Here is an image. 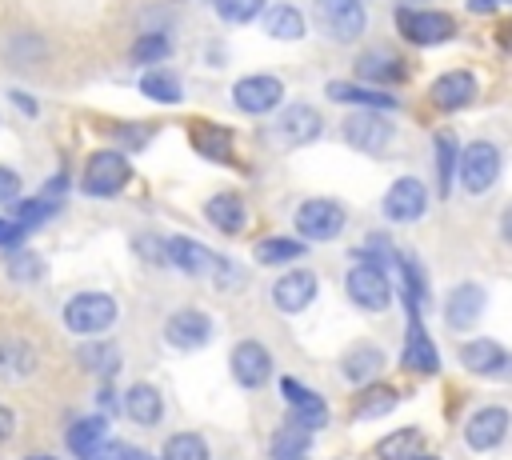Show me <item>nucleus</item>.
<instances>
[{"label":"nucleus","mask_w":512,"mask_h":460,"mask_svg":"<svg viewBox=\"0 0 512 460\" xmlns=\"http://www.w3.org/2000/svg\"><path fill=\"white\" fill-rule=\"evenodd\" d=\"M344 288H348V300L356 308H364V312H384L388 300H392V276H388V268L376 264V260H368V256H360L348 268Z\"/></svg>","instance_id":"f257e3e1"},{"label":"nucleus","mask_w":512,"mask_h":460,"mask_svg":"<svg viewBox=\"0 0 512 460\" xmlns=\"http://www.w3.org/2000/svg\"><path fill=\"white\" fill-rule=\"evenodd\" d=\"M64 324L76 336H96L116 324V300L108 292H80L64 304Z\"/></svg>","instance_id":"f03ea898"},{"label":"nucleus","mask_w":512,"mask_h":460,"mask_svg":"<svg viewBox=\"0 0 512 460\" xmlns=\"http://www.w3.org/2000/svg\"><path fill=\"white\" fill-rule=\"evenodd\" d=\"M132 168L124 160V152L116 148H100L88 156V168H84V192L88 196H116L124 184H128Z\"/></svg>","instance_id":"7ed1b4c3"},{"label":"nucleus","mask_w":512,"mask_h":460,"mask_svg":"<svg viewBox=\"0 0 512 460\" xmlns=\"http://www.w3.org/2000/svg\"><path fill=\"white\" fill-rule=\"evenodd\" d=\"M344 228V208L336 200H324V196H312L296 208V232L312 244H324L332 236H340Z\"/></svg>","instance_id":"20e7f679"},{"label":"nucleus","mask_w":512,"mask_h":460,"mask_svg":"<svg viewBox=\"0 0 512 460\" xmlns=\"http://www.w3.org/2000/svg\"><path fill=\"white\" fill-rule=\"evenodd\" d=\"M396 24H400V36L412 40V44H444L456 36V20L448 12H428V8H400L396 12Z\"/></svg>","instance_id":"39448f33"},{"label":"nucleus","mask_w":512,"mask_h":460,"mask_svg":"<svg viewBox=\"0 0 512 460\" xmlns=\"http://www.w3.org/2000/svg\"><path fill=\"white\" fill-rule=\"evenodd\" d=\"M496 176H500V152H496V144L472 140V144L460 152V184H464L472 196H480V192H488V188L496 184Z\"/></svg>","instance_id":"423d86ee"},{"label":"nucleus","mask_w":512,"mask_h":460,"mask_svg":"<svg viewBox=\"0 0 512 460\" xmlns=\"http://www.w3.org/2000/svg\"><path fill=\"white\" fill-rule=\"evenodd\" d=\"M320 112L312 108V104H288L284 112H280V120L272 124V136H276V144H288V148H304V144H312L316 136H320Z\"/></svg>","instance_id":"0eeeda50"},{"label":"nucleus","mask_w":512,"mask_h":460,"mask_svg":"<svg viewBox=\"0 0 512 460\" xmlns=\"http://www.w3.org/2000/svg\"><path fill=\"white\" fill-rule=\"evenodd\" d=\"M280 392H284V400H288V408H292V424H296V428L316 432V428L328 424V404H324V396L308 392V388H304L300 380H292V376H280Z\"/></svg>","instance_id":"6e6552de"},{"label":"nucleus","mask_w":512,"mask_h":460,"mask_svg":"<svg viewBox=\"0 0 512 460\" xmlns=\"http://www.w3.org/2000/svg\"><path fill=\"white\" fill-rule=\"evenodd\" d=\"M508 424H512L508 408H500V404L476 408V412H472V420L464 424V440H468V448H472V452H492V448L508 436Z\"/></svg>","instance_id":"1a4fd4ad"},{"label":"nucleus","mask_w":512,"mask_h":460,"mask_svg":"<svg viewBox=\"0 0 512 460\" xmlns=\"http://www.w3.org/2000/svg\"><path fill=\"white\" fill-rule=\"evenodd\" d=\"M280 96H284V84L276 80V76H244V80H236V88H232V100H236V108L240 112H248V116H264V112H272L276 104H280Z\"/></svg>","instance_id":"9d476101"},{"label":"nucleus","mask_w":512,"mask_h":460,"mask_svg":"<svg viewBox=\"0 0 512 460\" xmlns=\"http://www.w3.org/2000/svg\"><path fill=\"white\" fill-rule=\"evenodd\" d=\"M428 208V188L416 180V176H400L388 196H384V216L396 220V224H408V220H420Z\"/></svg>","instance_id":"9b49d317"},{"label":"nucleus","mask_w":512,"mask_h":460,"mask_svg":"<svg viewBox=\"0 0 512 460\" xmlns=\"http://www.w3.org/2000/svg\"><path fill=\"white\" fill-rule=\"evenodd\" d=\"M232 376L240 388H260L272 376V356L260 340H240L232 348Z\"/></svg>","instance_id":"f8f14e48"},{"label":"nucleus","mask_w":512,"mask_h":460,"mask_svg":"<svg viewBox=\"0 0 512 460\" xmlns=\"http://www.w3.org/2000/svg\"><path fill=\"white\" fill-rule=\"evenodd\" d=\"M400 364L408 372H416V376H436V368H440V356H436V348H432V340H428V332L420 324V312H408V332H404Z\"/></svg>","instance_id":"ddd939ff"},{"label":"nucleus","mask_w":512,"mask_h":460,"mask_svg":"<svg viewBox=\"0 0 512 460\" xmlns=\"http://www.w3.org/2000/svg\"><path fill=\"white\" fill-rule=\"evenodd\" d=\"M208 336H212V320L200 308H180L164 324V340L172 348H200V344H208Z\"/></svg>","instance_id":"4468645a"},{"label":"nucleus","mask_w":512,"mask_h":460,"mask_svg":"<svg viewBox=\"0 0 512 460\" xmlns=\"http://www.w3.org/2000/svg\"><path fill=\"white\" fill-rule=\"evenodd\" d=\"M312 300H316V276H312V272H304V268L284 272V276L272 284V304H276L280 312H288V316L304 312Z\"/></svg>","instance_id":"2eb2a0df"},{"label":"nucleus","mask_w":512,"mask_h":460,"mask_svg":"<svg viewBox=\"0 0 512 460\" xmlns=\"http://www.w3.org/2000/svg\"><path fill=\"white\" fill-rule=\"evenodd\" d=\"M344 140L356 152H380L392 140V124L376 112H356L352 120H344Z\"/></svg>","instance_id":"dca6fc26"},{"label":"nucleus","mask_w":512,"mask_h":460,"mask_svg":"<svg viewBox=\"0 0 512 460\" xmlns=\"http://www.w3.org/2000/svg\"><path fill=\"white\" fill-rule=\"evenodd\" d=\"M168 264H176L184 276H208L220 268V256H212L200 240L192 236H172L168 240Z\"/></svg>","instance_id":"f3484780"},{"label":"nucleus","mask_w":512,"mask_h":460,"mask_svg":"<svg viewBox=\"0 0 512 460\" xmlns=\"http://www.w3.org/2000/svg\"><path fill=\"white\" fill-rule=\"evenodd\" d=\"M480 312H484V288H480V284H456V288L448 292V300H444V320H448V328H456V332L472 328V324L480 320Z\"/></svg>","instance_id":"a211bd4d"},{"label":"nucleus","mask_w":512,"mask_h":460,"mask_svg":"<svg viewBox=\"0 0 512 460\" xmlns=\"http://www.w3.org/2000/svg\"><path fill=\"white\" fill-rule=\"evenodd\" d=\"M460 364L472 376H496V380H500V372H512V360L504 356V348L496 340H468V344H460Z\"/></svg>","instance_id":"6ab92c4d"},{"label":"nucleus","mask_w":512,"mask_h":460,"mask_svg":"<svg viewBox=\"0 0 512 460\" xmlns=\"http://www.w3.org/2000/svg\"><path fill=\"white\" fill-rule=\"evenodd\" d=\"M320 16L336 40H356L364 32V8L360 0H320Z\"/></svg>","instance_id":"aec40b11"},{"label":"nucleus","mask_w":512,"mask_h":460,"mask_svg":"<svg viewBox=\"0 0 512 460\" xmlns=\"http://www.w3.org/2000/svg\"><path fill=\"white\" fill-rule=\"evenodd\" d=\"M204 216H208V224H212L216 232H224V236H236V232H244V224H248V208H244V200H240L236 192H216V196L204 204Z\"/></svg>","instance_id":"412c9836"},{"label":"nucleus","mask_w":512,"mask_h":460,"mask_svg":"<svg viewBox=\"0 0 512 460\" xmlns=\"http://www.w3.org/2000/svg\"><path fill=\"white\" fill-rule=\"evenodd\" d=\"M380 368H384V352L376 348V344H352L348 352H344V360H340V372H344V380L348 384H372L376 376H380Z\"/></svg>","instance_id":"4be33fe9"},{"label":"nucleus","mask_w":512,"mask_h":460,"mask_svg":"<svg viewBox=\"0 0 512 460\" xmlns=\"http://www.w3.org/2000/svg\"><path fill=\"white\" fill-rule=\"evenodd\" d=\"M472 96H476V76H472V72H444V76H436V84H432V104L444 108V112L464 108Z\"/></svg>","instance_id":"5701e85b"},{"label":"nucleus","mask_w":512,"mask_h":460,"mask_svg":"<svg viewBox=\"0 0 512 460\" xmlns=\"http://www.w3.org/2000/svg\"><path fill=\"white\" fill-rule=\"evenodd\" d=\"M124 412H128L132 424L152 428V424H160V416H164V400H160V392H156L152 384H132V388L124 392Z\"/></svg>","instance_id":"b1692460"},{"label":"nucleus","mask_w":512,"mask_h":460,"mask_svg":"<svg viewBox=\"0 0 512 460\" xmlns=\"http://www.w3.org/2000/svg\"><path fill=\"white\" fill-rule=\"evenodd\" d=\"M328 96L336 104H364V108H380V112H392L400 100L384 88H360V84H344V80H332L328 84Z\"/></svg>","instance_id":"393cba45"},{"label":"nucleus","mask_w":512,"mask_h":460,"mask_svg":"<svg viewBox=\"0 0 512 460\" xmlns=\"http://www.w3.org/2000/svg\"><path fill=\"white\" fill-rule=\"evenodd\" d=\"M356 76L360 80H372V84H380V88H388V84H396L400 76H404V64H400V56L396 52H364L360 56V64H356Z\"/></svg>","instance_id":"a878e982"},{"label":"nucleus","mask_w":512,"mask_h":460,"mask_svg":"<svg viewBox=\"0 0 512 460\" xmlns=\"http://www.w3.org/2000/svg\"><path fill=\"white\" fill-rule=\"evenodd\" d=\"M192 144H196V152L208 156V160H232V132L220 128V124L196 120V124H192Z\"/></svg>","instance_id":"bb28decb"},{"label":"nucleus","mask_w":512,"mask_h":460,"mask_svg":"<svg viewBox=\"0 0 512 460\" xmlns=\"http://www.w3.org/2000/svg\"><path fill=\"white\" fill-rule=\"evenodd\" d=\"M36 368V352L28 340H0V380H24Z\"/></svg>","instance_id":"cd10ccee"},{"label":"nucleus","mask_w":512,"mask_h":460,"mask_svg":"<svg viewBox=\"0 0 512 460\" xmlns=\"http://www.w3.org/2000/svg\"><path fill=\"white\" fill-rule=\"evenodd\" d=\"M264 32H268L272 40H300V36L308 32V24H304V12H300V8L276 4V8L264 12Z\"/></svg>","instance_id":"c85d7f7f"},{"label":"nucleus","mask_w":512,"mask_h":460,"mask_svg":"<svg viewBox=\"0 0 512 460\" xmlns=\"http://www.w3.org/2000/svg\"><path fill=\"white\" fill-rule=\"evenodd\" d=\"M396 388H384V384H364V392L356 396V404H352V420H376V416H384V412H392L396 408Z\"/></svg>","instance_id":"c756f323"},{"label":"nucleus","mask_w":512,"mask_h":460,"mask_svg":"<svg viewBox=\"0 0 512 460\" xmlns=\"http://www.w3.org/2000/svg\"><path fill=\"white\" fill-rule=\"evenodd\" d=\"M420 448H424V436H420L416 428H396V432H388V436L376 444V456H380V460H416Z\"/></svg>","instance_id":"7c9ffc66"},{"label":"nucleus","mask_w":512,"mask_h":460,"mask_svg":"<svg viewBox=\"0 0 512 460\" xmlns=\"http://www.w3.org/2000/svg\"><path fill=\"white\" fill-rule=\"evenodd\" d=\"M108 440V420L104 416H88V420H80V424H72L68 428V448L84 460L92 448H100Z\"/></svg>","instance_id":"2f4dec72"},{"label":"nucleus","mask_w":512,"mask_h":460,"mask_svg":"<svg viewBox=\"0 0 512 460\" xmlns=\"http://www.w3.org/2000/svg\"><path fill=\"white\" fill-rule=\"evenodd\" d=\"M304 252H308L304 240H288V236H268V240L256 244V260H260V264H292V260H300Z\"/></svg>","instance_id":"473e14b6"},{"label":"nucleus","mask_w":512,"mask_h":460,"mask_svg":"<svg viewBox=\"0 0 512 460\" xmlns=\"http://www.w3.org/2000/svg\"><path fill=\"white\" fill-rule=\"evenodd\" d=\"M140 92L148 100H156V104H180V96H184V88H180V80L172 72H144L140 76Z\"/></svg>","instance_id":"72a5a7b5"},{"label":"nucleus","mask_w":512,"mask_h":460,"mask_svg":"<svg viewBox=\"0 0 512 460\" xmlns=\"http://www.w3.org/2000/svg\"><path fill=\"white\" fill-rule=\"evenodd\" d=\"M436 176H440V196H448L452 176H456V136L436 132Z\"/></svg>","instance_id":"f704fd0d"},{"label":"nucleus","mask_w":512,"mask_h":460,"mask_svg":"<svg viewBox=\"0 0 512 460\" xmlns=\"http://www.w3.org/2000/svg\"><path fill=\"white\" fill-rule=\"evenodd\" d=\"M308 452V432L304 428H280L276 440H272V460H304Z\"/></svg>","instance_id":"c9c22d12"},{"label":"nucleus","mask_w":512,"mask_h":460,"mask_svg":"<svg viewBox=\"0 0 512 460\" xmlns=\"http://www.w3.org/2000/svg\"><path fill=\"white\" fill-rule=\"evenodd\" d=\"M164 460H208V444L196 432H176L164 444Z\"/></svg>","instance_id":"e433bc0d"},{"label":"nucleus","mask_w":512,"mask_h":460,"mask_svg":"<svg viewBox=\"0 0 512 460\" xmlns=\"http://www.w3.org/2000/svg\"><path fill=\"white\" fill-rule=\"evenodd\" d=\"M80 364L92 368V372H100V376H112L116 364H120V352L112 344H84L80 348Z\"/></svg>","instance_id":"4c0bfd02"},{"label":"nucleus","mask_w":512,"mask_h":460,"mask_svg":"<svg viewBox=\"0 0 512 460\" xmlns=\"http://www.w3.org/2000/svg\"><path fill=\"white\" fill-rule=\"evenodd\" d=\"M8 276H12V280L32 284V280H40V276H44V260H40L36 252H28V248H16V252H12V260H8Z\"/></svg>","instance_id":"58836bf2"},{"label":"nucleus","mask_w":512,"mask_h":460,"mask_svg":"<svg viewBox=\"0 0 512 460\" xmlns=\"http://www.w3.org/2000/svg\"><path fill=\"white\" fill-rule=\"evenodd\" d=\"M164 56H168V36H160V32H148V36H140L132 44V60L136 64H152V60H164Z\"/></svg>","instance_id":"ea45409f"},{"label":"nucleus","mask_w":512,"mask_h":460,"mask_svg":"<svg viewBox=\"0 0 512 460\" xmlns=\"http://www.w3.org/2000/svg\"><path fill=\"white\" fill-rule=\"evenodd\" d=\"M260 8H264V0H216V12L228 24H248V20H256Z\"/></svg>","instance_id":"a19ab883"},{"label":"nucleus","mask_w":512,"mask_h":460,"mask_svg":"<svg viewBox=\"0 0 512 460\" xmlns=\"http://www.w3.org/2000/svg\"><path fill=\"white\" fill-rule=\"evenodd\" d=\"M52 200L48 196H40V200H20L16 204V224H24V228H36V224H44L48 216H52Z\"/></svg>","instance_id":"79ce46f5"},{"label":"nucleus","mask_w":512,"mask_h":460,"mask_svg":"<svg viewBox=\"0 0 512 460\" xmlns=\"http://www.w3.org/2000/svg\"><path fill=\"white\" fill-rule=\"evenodd\" d=\"M84 460H156V456H148V452H140V448H128V444H112V440H104V444L92 448Z\"/></svg>","instance_id":"37998d69"},{"label":"nucleus","mask_w":512,"mask_h":460,"mask_svg":"<svg viewBox=\"0 0 512 460\" xmlns=\"http://www.w3.org/2000/svg\"><path fill=\"white\" fill-rule=\"evenodd\" d=\"M20 200V176L12 168H0V204Z\"/></svg>","instance_id":"c03bdc74"},{"label":"nucleus","mask_w":512,"mask_h":460,"mask_svg":"<svg viewBox=\"0 0 512 460\" xmlns=\"http://www.w3.org/2000/svg\"><path fill=\"white\" fill-rule=\"evenodd\" d=\"M24 224H16V220H0V248H20V240H24Z\"/></svg>","instance_id":"a18cd8bd"},{"label":"nucleus","mask_w":512,"mask_h":460,"mask_svg":"<svg viewBox=\"0 0 512 460\" xmlns=\"http://www.w3.org/2000/svg\"><path fill=\"white\" fill-rule=\"evenodd\" d=\"M12 428H16V416H12V408H8V404H0V444L12 436Z\"/></svg>","instance_id":"49530a36"},{"label":"nucleus","mask_w":512,"mask_h":460,"mask_svg":"<svg viewBox=\"0 0 512 460\" xmlns=\"http://www.w3.org/2000/svg\"><path fill=\"white\" fill-rule=\"evenodd\" d=\"M12 104H16V108H24V112H28V116H32V112H36V104H32V100H28V96H20V92H12Z\"/></svg>","instance_id":"de8ad7c7"},{"label":"nucleus","mask_w":512,"mask_h":460,"mask_svg":"<svg viewBox=\"0 0 512 460\" xmlns=\"http://www.w3.org/2000/svg\"><path fill=\"white\" fill-rule=\"evenodd\" d=\"M496 0H468V12H492Z\"/></svg>","instance_id":"09e8293b"},{"label":"nucleus","mask_w":512,"mask_h":460,"mask_svg":"<svg viewBox=\"0 0 512 460\" xmlns=\"http://www.w3.org/2000/svg\"><path fill=\"white\" fill-rule=\"evenodd\" d=\"M504 236L512 240V208H508V216H504Z\"/></svg>","instance_id":"8fccbe9b"},{"label":"nucleus","mask_w":512,"mask_h":460,"mask_svg":"<svg viewBox=\"0 0 512 460\" xmlns=\"http://www.w3.org/2000/svg\"><path fill=\"white\" fill-rule=\"evenodd\" d=\"M28 460H56V456H28Z\"/></svg>","instance_id":"3c124183"},{"label":"nucleus","mask_w":512,"mask_h":460,"mask_svg":"<svg viewBox=\"0 0 512 460\" xmlns=\"http://www.w3.org/2000/svg\"><path fill=\"white\" fill-rule=\"evenodd\" d=\"M416 460H436V456H416Z\"/></svg>","instance_id":"603ef678"}]
</instances>
